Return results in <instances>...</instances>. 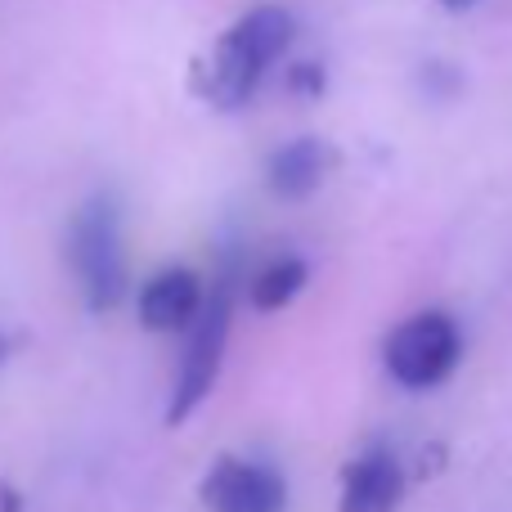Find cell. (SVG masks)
Returning a JSON list of instances; mask_svg holds the SVG:
<instances>
[{
    "label": "cell",
    "mask_w": 512,
    "mask_h": 512,
    "mask_svg": "<svg viewBox=\"0 0 512 512\" xmlns=\"http://www.w3.org/2000/svg\"><path fill=\"white\" fill-rule=\"evenodd\" d=\"M225 342H230V292L216 288L212 297H203L194 324H189V342L180 355V378H176V396H171L167 418L171 423H185L189 414H198L207 396H212L216 378H221L225 364Z\"/></svg>",
    "instance_id": "cell-4"
},
{
    "label": "cell",
    "mask_w": 512,
    "mask_h": 512,
    "mask_svg": "<svg viewBox=\"0 0 512 512\" xmlns=\"http://www.w3.org/2000/svg\"><path fill=\"white\" fill-rule=\"evenodd\" d=\"M203 283H198L194 270H185V265H171V270L153 274L149 283H144L140 292V324L149 328V333H180V328L194 324L198 306H203Z\"/></svg>",
    "instance_id": "cell-7"
},
{
    "label": "cell",
    "mask_w": 512,
    "mask_h": 512,
    "mask_svg": "<svg viewBox=\"0 0 512 512\" xmlns=\"http://www.w3.org/2000/svg\"><path fill=\"white\" fill-rule=\"evenodd\" d=\"M441 9H450V14H468V9H477L481 0H436Z\"/></svg>",
    "instance_id": "cell-11"
},
{
    "label": "cell",
    "mask_w": 512,
    "mask_h": 512,
    "mask_svg": "<svg viewBox=\"0 0 512 512\" xmlns=\"http://www.w3.org/2000/svg\"><path fill=\"white\" fill-rule=\"evenodd\" d=\"M203 504L212 512H283L288 508V481L270 463L225 454L203 477Z\"/></svg>",
    "instance_id": "cell-5"
},
{
    "label": "cell",
    "mask_w": 512,
    "mask_h": 512,
    "mask_svg": "<svg viewBox=\"0 0 512 512\" xmlns=\"http://www.w3.org/2000/svg\"><path fill=\"white\" fill-rule=\"evenodd\" d=\"M297 36V18L283 5H256L225 27L221 41L212 45L207 63L198 68V95L221 113H234L256 95L261 77L283 59V50Z\"/></svg>",
    "instance_id": "cell-1"
},
{
    "label": "cell",
    "mask_w": 512,
    "mask_h": 512,
    "mask_svg": "<svg viewBox=\"0 0 512 512\" xmlns=\"http://www.w3.org/2000/svg\"><path fill=\"white\" fill-rule=\"evenodd\" d=\"M310 279V265L301 256H274L270 265H261V274L252 279V306L256 310H283Z\"/></svg>",
    "instance_id": "cell-9"
},
{
    "label": "cell",
    "mask_w": 512,
    "mask_h": 512,
    "mask_svg": "<svg viewBox=\"0 0 512 512\" xmlns=\"http://www.w3.org/2000/svg\"><path fill=\"white\" fill-rule=\"evenodd\" d=\"M68 261L81 283L90 310L108 315L126 297V252H122V216L108 194H95L77 207L68 225Z\"/></svg>",
    "instance_id": "cell-2"
},
{
    "label": "cell",
    "mask_w": 512,
    "mask_h": 512,
    "mask_svg": "<svg viewBox=\"0 0 512 512\" xmlns=\"http://www.w3.org/2000/svg\"><path fill=\"white\" fill-rule=\"evenodd\" d=\"M288 86L297 90V95H319V90H324V68H319V63H297Z\"/></svg>",
    "instance_id": "cell-10"
},
{
    "label": "cell",
    "mask_w": 512,
    "mask_h": 512,
    "mask_svg": "<svg viewBox=\"0 0 512 512\" xmlns=\"http://www.w3.org/2000/svg\"><path fill=\"white\" fill-rule=\"evenodd\" d=\"M405 468L387 450H369L346 463L337 512H396L405 499Z\"/></svg>",
    "instance_id": "cell-6"
},
{
    "label": "cell",
    "mask_w": 512,
    "mask_h": 512,
    "mask_svg": "<svg viewBox=\"0 0 512 512\" xmlns=\"http://www.w3.org/2000/svg\"><path fill=\"white\" fill-rule=\"evenodd\" d=\"M463 333L445 310H423V315L405 319L382 346L387 373L409 391H432L459 369Z\"/></svg>",
    "instance_id": "cell-3"
},
{
    "label": "cell",
    "mask_w": 512,
    "mask_h": 512,
    "mask_svg": "<svg viewBox=\"0 0 512 512\" xmlns=\"http://www.w3.org/2000/svg\"><path fill=\"white\" fill-rule=\"evenodd\" d=\"M328 167H333V153H328L324 140H310V135L306 140H288L265 158V185L283 203H297V198H310L324 185Z\"/></svg>",
    "instance_id": "cell-8"
}]
</instances>
